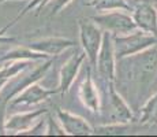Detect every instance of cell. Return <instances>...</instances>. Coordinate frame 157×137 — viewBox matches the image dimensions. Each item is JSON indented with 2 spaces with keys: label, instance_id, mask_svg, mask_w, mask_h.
<instances>
[{
  "label": "cell",
  "instance_id": "8992f818",
  "mask_svg": "<svg viewBox=\"0 0 157 137\" xmlns=\"http://www.w3.org/2000/svg\"><path fill=\"white\" fill-rule=\"evenodd\" d=\"M113 45L111 42L109 34H105L102 38V47L98 55V70L101 75L109 81L115 78V63H113Z\"/></svg>",
  "mask_w": 157,
  "mask_h": 137
},
{
  "label": "cell",
  "instance_id": "52a82bcc",
  "mask_svg": "<svg viewBox=\"0 0 157 137\" xmlns=\"http://www.w3.org/2000/svg\"><path fill=\"white\" fill-rule=\"evenodd\" d=\"M59 117L62 119V123L64 125L66 130L70 132L71 135H89L92 132L90 126L87 125L82 118L75 117V115H71L68 112H59Z\"/></svg>",
  "mask_w": 157,
  "mask_h": 137
},
{
  "label": "cell",
  "instance_id": "ac0fdd59",
  "mask_svg": "<svg viewBox=\"0 0 157 137\" xmlns=\"http://www.w3.org/2000/svg\"><path fill=\"white\" fill-rule=\"evenodd\" d=\"M152 2H153V6L157 8V0H152Z\"/></svg>",
  "mask_w": 157,
  "mask_h": 137
},
{
  "label": "cell",
  "instance_id": "2e32d148",
  "mask_svg": "<svg viewBox=\"0 0 157 137\" xmlns=\"http://www.w3.org/2000/svg\"><path fill=\"white\" fill-rule=\"evenodd\" d=\"M22 67H23V65H15V66H11L10 69H6V70H3V71H0V88L8 80V77H11V75L15 74L18 70H21Z\"/></svg>",
  "mask_w": 157,
  "mask_h": 137
},
{
  "label": "cell",
  "instance_id": "5b68a950",
  "mask_svg": "<svg viewBox=\"0 0 157 137\" xmlns=\"http://www.w3.org/2000/svg\"><path fill=\"white\" fill-rule=\"evenodd\" d=\"M81 40L85 47L87 55H89L92 63H96L97 60V52L101 44V34L100 30L89 21L81 22Z\"/></svg>",
  "mask_w": 157,
  "mask_h": 137
},
{
  "label": "cell",
  "instance_id": "4fadbf2b",
  "mask_svg": "<svg viewBox=\"0 0 157 137\" xmlns=\"http://www.w3.org/2000/svg\"><path fill=\"white\" fill-rule=\"evenodd\" d=\"M67 45H71V42L67 40H57V38H55V40L36 42V44H33V48L37 51H43V52L55 55L57 52H60V51H62L63 48H66Z\"/></svg>",
  "mask_w": 157,
  "mask_h": 137
},
{
  "label": "cell",
  "instance_id": "3957f363",
  "mask_svg": "<svg viewBox=\"0 0 157 137\" xmlns=\"http://www.w3.org/2000/svg\"><path fill=\"white\" fill-rule=\"evenodd\" d=\"M94 21L104 29L109 30L115 34H128L138 27L134 18L123 13H109L100 15V17H96Z\"/></svg>",
  "mask_w": 157,
  "mask_h": 137
},
{
  "label": "cell",
  "instance_id": "7a4b0ae2",
  "mask_svg": "<svg viewBox=\"0 0 157 137\" xmlns=\"http://www.w3.org/2000/svg\"><path fill=\"white\" fill-rule=\"evenodd\" d=\"M155 44H157V36L146 32H131L128 34L119 36L115 38V54L117 59H122L124 56L141 52Z\"/></svg>",
  "mask_w": 157,
  "mask_h": 137
},
{
  "label": "cell",
  "instance_id": "7c38bea8",
  "mask_svg": "<svg viewBox=\"0 0 157 137\" xmlns=\"http://www.w3.org/2000/svg\"><path fill=\"white\" fill-rule=\"evenodd\" d=\"M81 95H82V99L85 102V104L89 107L90 110L96 111L98 108V99H97V93H96V89L92 84V80H90V75H87L85 84L82 85V89H81Z\"/></svg>",
  "mask_w": 157,
  "mask_h": 137
},
{
  "label": "cell",
  "instance_id": "d6986e66",
  "mask_svg": "<svg viewBox=\"0 0 157 137\" xmlns=\"http://www.w3.org/2000/svg\"><path fill=\"white\" fill-rule=\"evenodd\" d=\"M0 41H8L7 38H0Z\"/></svg>",
  "mask_w": 157,
  "mask_h": 137
},
{
  "label": "cell",
  "instance_id": "277c9868",
  "mask_svg": "<svg viewBox=\"0 0 157 137\" xmlns=\"http://www.w3.org/2000/svg\"><path fill=\"white\" fill-rule=\"evenodd\" d=\"M134 21L142 32L157 36V13L156 7L147 2H144L134 10Z\"/></svg>",
  "mask_w": 157,
  "mask_h": 137
},
{
  "label": "cell",
  "instance_id": "ba28073f",
  "mask_svg": "<svg viewBox=\"0 0 157 137\" xmlns=\"http://www.w3.org/2000/svg\"><path fill=\"white\" fill-rule=\"evenodd\" d=\"M111 111L112 118L116 122H128L131 121V112L122 97L115 92L113 87H111Z\"/></svg>",
  "mask_w": 157,
  "mask_h": 137
},
{
  "label": "cell",
  "instance_id": "6da1fadb",
  "mask_svg": "<svg viewBox=\"0 0 157 137\" xmlns=\"http://www.w3.org/2000/svg\"><path fill=\"white\" fill-rule=\"evenodd\" d=\"M119 74L123 81L137 85L140 97L147 92L157 82V44L128 58H122Z\"/></svg>",
  "mask_w": 157,
  "mask_h": 137
},
{
  "label": "cell",
  "instance_id": "9a60e30c",
  "mask_svg": "<svg viewBox=\"0 0 157 137\" xmlns=\"http://www.w3.org/2000/svg\"><path fill=\"white\" fill-rule=\"evenodd\" d=\"M92 4L98 10H115V8L128 10L130 8L126 0H93Z\"/></svg>",
  "mask_w": 157,
  "mask_h": 137
},
{
  "label": "cell",
  "instance_id": "5bb4252c",
  "mask_svg": "<svg viewBox=\"0 0 157 137\" xmlns=\"http://www.w3.org/2000/svg\"><path fill=\"white\" fill-rule=\"evenodd\" d=\"M41 112L43 111H37V112H34V114H28V115H25V117H14L8 121L7 127L8 129H17V130L23 129V127H26L28 125L32 123V121L34 119V118H37Z\"/></svg>",
  "mask_w": 157,
  "mask_h": 137
},
{
  "label": "cell",
  "instance_id": "8fae6325",
  "mask_svg": "<svg viewBox=\"0 0 157 137\" xmlns=\"http://www.w3.org/2000/svg\"><path fill=\"white\" fill-rule=\"evenodd\" d=\"M141 123L144 125H157V92L147 99L142 107Z\"/></svg>",
  "mask_w": 157,
  "mask_h": 137
},
{
  "label": "cell",
  "instance_id": "30bf717a",
  "mask_svg": "<svg viewBox=\"0 0 157 137\" xmlns=\"http://www.w3.org/2000/svg\"><path fill=\"white\" fill-rule=\"evenodd\" d=\"M49 93H52V92L41 89L40 87H30L29 89H26L14 103L15 104H19V103H22V104H34V103L44 100Z\"/></svg>",
  "mask_w": 157,
  "mask_h": 137
},
{
  "label": "cell",
  "instance_id": "e0dca14e",
  "mask_svg": "<svg viewBox=\"0 0 157 137\" xmlns=\"http://www.w3.org/2000/svg\"><path fill=\"white\" fill-rule=\"evenodd\" d=\"M67 2H68V0H55V2H53V4H55V6H52V8H51V13H52V14L56 13V11L60 10V8H62Z\"/></svg>",
  "mask_w": 157,
  "mask_h": 137
},
{
  "label": "cell",
  "instance_id": "9c48e42d",
  "mask_svg": "<svg viewBox=\"0 0 157 137\" xmlns=\"http://www.w3.org/2000/svg\"><path fill=\"white\" fill-rule=\"evenodd\" d=\"M83 54H78L74 55L62 70V89L63 91H67V88L70 87V84L74 80L75 74H77L78 69H79L81 62L83 60Z\"/></svg>",
  "mask_w": 157,
  "mask_h": 137
}]
</instances>
